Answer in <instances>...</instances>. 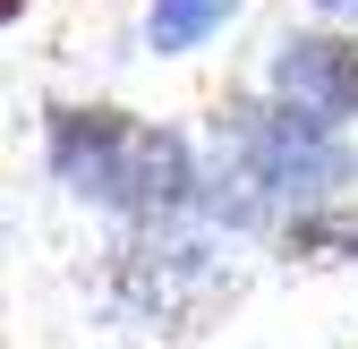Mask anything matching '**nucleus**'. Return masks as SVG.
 <instances>
[{"label":"nucleus","instance_id":"f257e3e1","mask_svg":"<svg viewBox=\"0 0 358 349\" xmlns=\"http://www.w3.org/2000/svg\"><path fill=\"white\" fill-rule=\"evenodd\" d=\"M52 170L111 213H162L188 196V145L128 111H52Z\"/></svg>","mask_w":358,"mask_h":349},{"label":"nucleus","instance_id":"f03ea898","mask_svg":"<svg viewBox=\"0 0 358 349\" xmlns=\"http://www.w3.org/2000/svg\"><path fill=\"white\" fill-rule=\"evenodd\" d=\"M324 128H333V119H299V111L256 119V128H248L256 188H282V196H299V188H341V179H350V154L324 137Z\"/></svg>","mask_w":358,"mask_h":349},{"label":"nucleus","instance_id":"7ed1b4c3","mask_svg":"<svg viewBox=\"0 0 358 349\" xmlns=\"http://www.w3.org/2000/svg\"><path fill=\"white\" fill-rule=\"evenodd\" d=\"M273 85L307 119H358V34H290Z\"/></svg>","mask_w":358,"mask_h":349},{"label":"nucleus","instance_id":"20e7f679","mask_svg":"<svg viewBox=\"0 0 358 349\" xmlns=\"http://www.w3.org/2000/svg\"><path fill=\"white\" fill-rule=\"evenodd\" d=\"M239 0H154V17H145V34H154V52H196V43L231 17Z\"/></svg>","mask_w":358,"mask_h":349},{"label":"nucleus","instance_id":"39448f33","mask_svg":"<svg viewBox=\"0 0 358 349\" xmlns=\"http://www.w3.org/2000/svg\"><path fill=\"white\" fill-rule=\"evenodd\" d=\"M290 255H358V222L333 213V222H299L290 230Z\"/></svg>","mask_w":358,"mask_h":349},{"label":"nucleus","instance_id":"423d86ee","mask_svg":"<svg viewBox=\"0 0 358 349\" xmlns=\"http://www.w3.org/2000/svg\"><path fill=\"white\" fill-rule=\"evenodd\" d=\"M316 9H333V17H358V0H316Z\"/></svg>","mask_w":358,"mask_h":349},{"label":"nucleus","instance_id":"0eeeda50","mask_svg":"<svg viewBox=\"0 0 358 349\" xmlns=\"http://www.w3.org/2000/svg\"><path fill=\"white\" fill-rule=\"evenodd\" d=\"M17 9H26V0H0V26H9V17H17Z\"/></svg>","mask_w":358,"mask_h":349}]
</instances>
